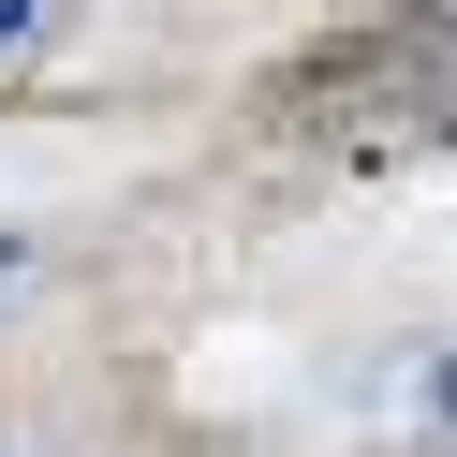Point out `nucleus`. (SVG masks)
<instances>
[{"instance_id": "f03ea898", "label": "nucleus", "mask_w": 457, "mask_h": 457, "mask_svg": "<svg viewBox=\"0 0 457 457\" xmlns=\"http://www.w3.org/2000/svg\"><path fill=\"white\" fill-rule=\"evenodd\" d=\"M0 266H15V237H0Z\"/></svg>"}, {"instance_id": "f257e3e1", "label": "nucleus", "mask_w": 457, "mask_h": 457, "mask_svg": "<svg viewBox=\"0 0 457 457\" xmlns=\"http://www.w3.org/2000/svg\"><path fill=\"white\" fill-rule=\"evenodd\" d=\"M15 15H30V0H0V30H15Z\"/></svg>"}]
</instances>
